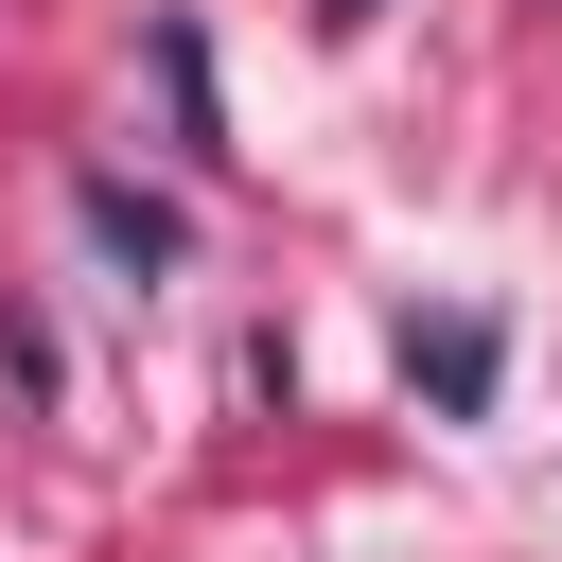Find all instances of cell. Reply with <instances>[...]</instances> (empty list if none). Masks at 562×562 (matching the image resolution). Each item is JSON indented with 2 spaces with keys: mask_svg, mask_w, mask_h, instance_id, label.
Listing matches in <instances>:
<instances>
[{
  "mask_svg": "<svg viewBox=\"0 0 562 562\" xmlns=\"http://www.w3.org/2000/svg\"><path fill=\"white\" fill-rule=\"evenodd\" d=\"M404 369H422L439 404H492V334H474V316H439V334H404Z\"/></svg>",
  "mask_w": 562,
  "mask_h": 562,
  "instance_id": "obj_1",
  "label": "cell"
},
{
  "mask_svg": "<svg viewBox=\"0 0 562 562\" xmlns=\"http://www.w3.org/2000/svg\"><path fill=\"white\" fill-rule=\"evenodd\" d=\"M88 228H105L123 263H176V211H158V193H123V176H88Z\"/></svg>",
  "mask_w": 562,
  "mask_h": 562,
  "instance_id": "obj_2",
  "label": "cell"
},
{
  "mask_svg": "<svg viewBox=\"0 0 562 562\" xmlns=\"http://www.w3.org/2000/svg\"><path fill=\"white\" fill-rule=\"evenodd\" d=\"M316 18H334V35H351V18H386V0H316Z\"/></svg>",
  "mask_w": 562,
  "mask_h": 562,
  "instance_id": "obj_3",
  "label": "cell"
}]
</instances>
